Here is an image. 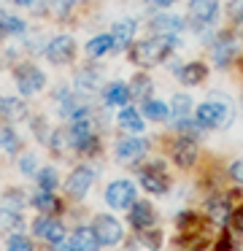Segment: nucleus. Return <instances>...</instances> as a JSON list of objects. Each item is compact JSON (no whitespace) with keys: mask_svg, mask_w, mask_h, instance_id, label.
Returning <instances> with one entry per match:
<instances>
[{"mask_svg":"<svg viewBox=\"0 0 243 251\" xmlns=\"http://www.w3.org/2000/svg\"><path fill=\"white\" fill-rule=\"evenodd\" d=\"M22 227V216L14 208H0V229H19Z\"/></svg>","mask_w":243,"mask_h":251,"instance_id":"28","label":"nucleus"},{"mask_svg":"<svg viewBox=\"0 0 243 251\" xmlns=\"http://www.w3.org/2000/svg\"><path fill=\"white\" fill-rule=\"evenodd\" d=\"M230 17L243 22V0H232V3H230Z\"/></svg>","mask_w":243,"mask_h":251,"instance_id":"35","label":"nucleus"},{"mask_svg":"<svg viewBox=\"0 0 243 251\" xmlns=\"http://www.w3.org/2000/svg\"><path fill=\"white\" fill-rule=\"evenodd\" d=\"M173 71H176V76L181 78L184 84H200L205 78V73H208V68L200 65V62H189V65H178V68H173Z\"/></svg>","mask_w":243,"mask_h":251,"instance_id":"21","label":"nucleus"},{"mask_svg":"<svg viewBox=\"0 0 243 251\" xmlns=\"http://www.w3.org/2000/svg\"><path fill=\"white\" fill-rule=\"evenodd\" d=\"M92 181H95V173H92V168H76L73 173L68 176V181H65V189H68V195L70 197H84L86 192H89V186H92Z\"/></svg>","mask_w":243,"mask_h":251,"instance_id":"8","label":"nucleus"},{"mask_svg":"<svg viewBox=\"0 0 243 251\" xmlns=\"http://www.w3.org/2000/svg\"><path fill=\"white\" fill-rule=\"evenodd\" d=\"M0 146H3L5 151H16V149H19V138L14 135V130H8V127L0 130Z\"/></svg>","mask_w":243,"mask_h":251,"instance_id":"31","label":"nucleus"},{"mask_svg":"<svg viewBox=\"0 0 243 251\" xmlns=\"http://www.w3.org/2000/svg\"><path fill=\"white\" fill-rule=\"evenodd\" d=\"M19 168H22L25 176H35V154H25L22 162H19Z\"/></svg>","mask_w":243,"mask_h":251,"instance_id":"33","label":"nucleus"},{"mask_svg":"<svg viewBox=\"0 0 243 251\" xmlns=\"http://www.w3.org/2000/svg\"><path fill=\"white\" fill-rule=\"evenodd\" d=\"M54 249H57V251H76V249H73V243H65V240H62V243H57Z\"/></svg>","mask_w":243,"mask_h":251,"instance_id":"38","label":"nucleus"},{"mask_svg":"<svg viewBox=\"0 0 243 251\" xmlns=\"http://www.w3.org/2000/svg\"><path fill=\"white\" fill-rule=\"evenodd\" d=\"M230 176L238 181V184H243V159H238V162L230 165Z\"/></svg>","mask_w":243,"mask_h":251,"instance_id":"34","label":"nucleus"},{"mask_svg":"<svg viewBox=\"0 0 243 251\" xmlns=\"http://www.w3.org/2000/svg\"><path fill=\"white\" fill-rule=\"evenodd\" d=\"M216 11H219V3L216 0H189V17L200 25L214 22Z\"/></svg>","mask_w":243,"mask_h":251,"instance_id":"13","label":"nucleus"},{"mask_svg":"<svg viewBox=\"0 0 243 251\" xmlns=\"http://www.w3.org/2000/svg\"><path fill=\"white\" fill-rule=\"evenodd\" d=\"M232 227H235L238 232H243V205L238 208L235 213H232Z\"/></svg>","mask_w":243,"mask_h":251,"instance_id":"36","label":"nucleus"},{"mask_svg":"<svg viewBox=\"0 0 243 251\" xmlns=\"http://www.w3.org/2000/svg\"><path fill=\"white\" fill-rule=\"evenodd\" d=\"M92 229H95L100 246H116L119 240L124 238L122 224H119L113 216H108V213H100V216L95 219V227H92Z\"/></svg>","mask_w":243,"mask_h":251,"instance_id":"5","label":"nucleus"},{"mask_svg":"<svg viewBox=\"0 0 243 251\" xmlns=\"http://www.w3.org/2000/svg\"><path fill=\"white\" fill-rule=\"evenodd\" d=\"M14 3H19V6H30L32 0H14Z\"/></svg>","mask_w":243,"mask_h":251,"instance_id":"40","label":"nucleus"},{"mask_svg":"<svg viewBox=\"0 0 243 251\" xmlns=\"http://www.w3.org/2000/svg\"><path fill=\"white\" fill-rule=\"evenodd\" d=\"M32 205H35L41 213H52V211H57V208H59V202H57V197H54L52 192L38 189L35 197H32Z\"/></svg>","mask_w":243,"mask_h":251,"instance_id":"25","label":"nucleus"},{"mask_svg":"<svg viewBox=\"0 0 243 251\" xmlns=\"http://www.w3.org/2000/svg\"><path fill=\"white\" fill-rule=\"evenodd\" d=\"M73 249L76 251H97L100 249V240H97V235H95V229L92 227H79L73 232Z\"/></svg>","mask_w":243,"mask_h":251,"instance_id":"18","label":"nucleus"},{"mask_svg":"<svg viewBox=\"0 0 243 251\" xmlns=\"http://www.w3.org/2000/svg\"><path fill=\"white\" fill-rule=\"evenodd\" d=\"M135 35V19H122V22L113 25V49H124V46H130V41H133Z\"/></svg>","mask_w":243,"mask_h":251,"instance_id":"19","label":"nucleus"},{"mask_svg":"<svg viewBox=\"0 0 243 251\" xmlns=\"http://www.w3.org/2000/svg\"><path fill=\"white\" fill-rule=\"evenodd\" d=\"M5 251H32V243H30V238L14 232L8 238V243H5Z\"/></svg>","mask_w":243,"mask_h":251,"instance_id":"30","label":"nucleus"},{"mask_svg":"<svg viewBox=\"0 0 243 251\" xmlns=\"http://www.w3.org/2000/svg\"><path fill=\"white\" fill-rule=\"evenodd\" d=\"M143 116L151 122H165L170 116V105L162 103V100H146L143 103Z\"/></svg>","mask_w":243,"mask_h":251,"instance_id":"23","label":"nucleus"},{"mask_svg":"<svg viewBox=\"0 0 243 251\" xmlns=\"http://www.w3.org/2000/svg\"><path fill=\"white\" fill-rule=\"evenodd\" d=\"M194 119L203 130H219V127H227L232 122V108L227 103H219V100H208V103L197 105Z\"/></svg>","mask_w":243,"mask_h":251,"instance_id":"2","label":"nucleus"},{"mask_svg":"<svg viewBox=\"0 0 243 251\" xmlns=\"http://www.w3.org/2000/svg\"><path fill=\"white\" fill-rule=\"evenodd\" d=\"M146 151H149V141H143V138H124V141L116 143V157L122 162H135Z\"/></svg>","mask_w":243,"mask_h":251,"instance_id":"12","label":"nucleus"},{"mask_svg":"<svg viewBox=\"0 0 243 251\" xmlns=\"http://www.w3.org/2000/svg\"><path fill=\"white\" fill-rule=\"evenodd\" d=\"M68 143H70L73 149H79V151H89V149H95L97 138H95V127H92L89 116L70 122V130H68Z\"/></svg>","mask_w":243,"mask_h":251,"instance_id":"3","label":"nucleus"},{"mask_svg":"<svg viewBox=\"0 0 243 251\" xmlns=\"http://www.w3.org/2000/svg\"><path fill=\"white\" fill-rule=\"evenodd\" d=\"M173 159H176L181 168L194 165V159H197V146H194L192 138H178V141L173 143Z\"/></svg>","mask_w":243,"mask_h":251,"instance_id":"14","label":"nucleus"},{"mask_svg":"<svg viewBox=\"0 0 243 251\" xmlns=\"http://www.w3.org/2000/svg\"><path fill=\"white\" fill-rule=\"evenodd\" d=\"M43 84H46V76H43L35 65H19L16 68V89H19L25 98L38 95L43 89Z\"/></svg>","mask_w":243,"mask_h":251,"instance_id":"4","label":"nucleus"},{"mask_svg":"<svg viewBox=\"0 0 243 251\" xmlns=\"http://www.w3.org/2000/svg\"><path fill=\"white\" fill-rule=\"evenodd\" d=\"M35 181H38V186H41V189H46V192L57 189V170H54V168L38 170V173H35Z\"/></svg>","mask_w":243,"mask_h":251,"instance_id":"27","label":"nucleus"},{"mask_svg":"<svg viewBox=\"0 0 243 251\" xmlns=\"http://www.w3.org/2000/svg\"><path fill=\"white\" fill-rule=\"evenodd\" d=\"M32 232H35L38 238L49 240L52 246H57V243H62V240H65V229H62V224L54 222V219H49V216L35 219V222H32Z\"/></svg>","mask_w":243,"mask_h":251,"instance_id":"10","label":"nucleus"},{"mask_svg":"<svg viewBox=\"0 0 243 251\" xmlns=\"http://www.w3.org/2000/svg\"><path fill=\"white\" fill-rule=\"evenodd\" d=\"M173 46H176L173 35H157V38L140 41V44L133 46V62H138V65H160L170 54Z\"/></svg>","mask_w":243,"mask_h":251,"instance_id":"1","label":"nucleus"},{"mask_svg":"<svg viewBox=\"0 0 243 251\" xmlns=\"http://www.w3.org/2000/svg\"><path fill=\"white\" fill-rule=\"evenodd\" d=\"M189 111H192V100H189V95H176L170 103V114L178 116V119H187Z\"/></svg>","mask_w":243,"mask_h":251,"instance_id":"26","label":"nucleus"},{"mask_svg":"<svg viewBox=\"0 0 243 251\" xmlns=\"http://www.w3.org/2000/svg\"><path fill=\"white\" fill-rule=\"evenodd\" d=\"M235 54H238V46H235V41H232V38H227V35H224V38H219V41H216V44H214V49H211V57H214V62H216L219 68L230 65V60H232Z\"/></svg>","mask_w":243,"mask_h":251,"instance_id":"16","label":"nucleus"},{"mask_svg":"<svg viewBox=\"0 0 243 251\" xmlns=\"http://www.w3.org/2000/svg\"><path fill=\"white\" fill-rule=\"evenodd\" d=\"M130 222H133V227H138V229H151L154 222H157L154 205L146 202V200H140V202L135 200L133 205H130Z\"/></svg>","mask_w":243,"mask_h":251,"instance_id":"11","label":"nucleus"},{"mask_svg":"<svg viewBox=\"0 0 243 251\" xmlns=\"http://www.w3.org/2000/svg\"><path fill=\"white\" fill-rule=\"evenodd\" d=\"M106 202L111 208H116V211H122V208H130L135 202V186L130 184V181H113V184H108L106 189Z\"/></svg>","mask_w":243,"mask_h":251,"instance_id":"6","label":"nucleus"},{"mask_svg":"<svg viewBox=\"0 0 243 251\" xmlns=\"http://www.w3.org/2000/svg\"><path fill=\"white\" fill-rule=\"evenodd\" d=\"M133 95H138V98H149L151 95V81L149 78H143V76L135 78V92Z\"/></svg>","mask_w":243,"mask_h":251,"instance_id":"32","label":"nucleus"},{"mask_svg":"<svg viewBox=\"0 0 243 251\" xmlns=\"http://www.w3.org/2000/svg\"><path fill=\"white\" fill-rule=\"evenodd\" d=\"M57 3H59V6H62V8H68V6H73L76 0H57Z\"/></svg>","mask_w":243,"mask_h":251,"instance_id":"39","label":"nucleus"},{"mask_svg":"<svg viewBox=\"0 0 243 251\" xmlns=\"http://www.w3.org/2000/svg\"><path fill=\"white\" fill-rule=\"evenodd\" d=\"M151 30L157 35H178L184 30V19L173 17V14H160V17L151 19Z\"/></svg>","mask_w":243,"mask_h":251,"instance_id":"15","label":"nucleus"},{"mask_svg":"<svg viewBox=\"0 0 243 251\" xmlns=\"http://www.w3.org/2000/svg\"><path fill=\"white\" fill-rule=\"evenodd\" d=\"M113 49V38L111 35H95V38L86 44V54L89 57H103Z\"/></svg>","mask_w":243,"mask_h":251,"instance_id":"24","label":"nucleus"},{"mask_svg":"<svg viewBox=\"0 0 243 251\" xmlns=\"http://www.w3.org/2000/svg\"><path fill=\"white\" fill-rule=\"evenodd\" d=\"M73 54H76V41L70 38V35H57V38H52L49 46H46V60L54 62V65L70 62Z\"/></svg>","mask_w":243,"mask_h":251,"instance_id":"7","label":"nucleus"},{"mask_svg":"<svg viewBox=\"0 0 243 251\" xmlns=\"http://www.w3.org/2000/svg\"><path fill=\"white\" fill-rule=\"evenodd\" d=\"M140 184H143L146 192H151V195H165L167 192V176L165 170L160 168V165H149V168H143L138 173Z\"/></svg>","mask_w":243,"mask_h":251,"instance_id":"9","label":"nucleus"},{"mask_svg":"<svg viewBox=\"0 0 243 251\" xmlns=\"http://www.w3.org/2000/svg\"><path fill=\"white\" fill-rule=\"evenodd\" d=\"M119 125L130 132H143V116L133 105H122V111H119Z\"/></svg>","mask_w":243,"mask_h":251,"instance_id":"22","label":"nucleus"},{"mask_svg":"<svg viewBox=\"0 0 243 251\" xmlns=\"http://www.w3.org/2000/svg\"><path fill=\"white\" fill-rule=\"evenodd\" d=\"M133 98V92H130L127 84L122 81H113L106 87V92H103V100H106L108 105H116V108H122V105H127V100Z\"/></svg>","mask_w":243,"mask_h":251,"instance_id":"17","label":"nucleus"},{"mask_svg":"<svg viewBox=\"0 0 243 251\" xmlns=\"http://www.w3.org/2000/svg\"><path fill=\"white\" fill-rule=\"evenodd\" d=\"M151 6H157V8H167V6H173L176 0H149Z\"/></svg>","mask_w":243,"mask_h":251,"instance_id":"37","label":"nucleus"},{"mask_svg":"<svg viewBox=\"0 0 243 251\" xmlns=\"http://www.w3.org/2000/svg\"><path fill=\"white\" fill-rule=\"evenodd\" d=\"M208 211H211V216L216 219V222H227L230 219V205H227V200L224 197H219V200H214L208 205Z\"/></svg>","mask_w":243,"mask_h":251,"instance_id":"29","label":"nucleus"},{"mask_svg":"<svg viewBox=\"0 0 243 251\" xmlns=\"http://www.w3.org/2000/svg\"><path fill=\"white\" fill-rule=\"evenodd\" d=\"M0 116L8 122H22L27 116V105L19 98H0Z\"/></svg>","mask_w":243,"mask_h":251,"instance_id":"20","label":"nucleus"}]
</instances>
